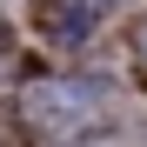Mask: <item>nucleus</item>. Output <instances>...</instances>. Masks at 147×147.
<instances>
[{"label": "nucleus", "mask_w": 147, "mask_h": 147, "mask_svg": "<svg viewBox=\"0 0 147 147\" xmlns=\"http://www.w3.org/2000/svg\"><path fill=\"white\" fill-rule=\"evenodd\" d=\"M20 107H27L34 120H47V127H74V120L94 107V94L87 87H67V80H34L27 94H20Z\"/></svg>", "instance_id": "nucleus-1"}]
</instances>
